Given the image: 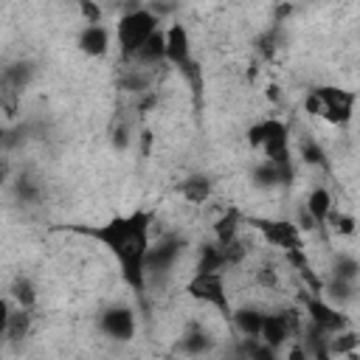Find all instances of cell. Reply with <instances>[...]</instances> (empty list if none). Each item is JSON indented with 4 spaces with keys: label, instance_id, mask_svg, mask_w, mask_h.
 Instances as JSON below:
<instances>
[{
    "label": "cell",
    "instance_id": "6da1fadb",
    "mask_svg": "<svg viewBox=\"0 0 360 360\" xmlns=\"http://www.w3.org/2000/svg\"><path fill=\"white\" fill-rule=\"evenodd\" d=\"M152 225H155V211L135 208L129 214H118L98 225H65L62 231H70V233L98 242L115 259L124 284L141 295V292H146L143 262H146V250L152 245Z\"/></svg>",
    "mask_w": 360,
    "mask_h": 360
},
{
    "label": "cell",
    "instance_id": "7a4b0ae2",
    "mask_svg": "<svg viewBox=\"0 0 360 360\" xmlns=\"http://www.w3.org/2000/svg\"><path fill=\"white\" fill-rule=\"evenodd\" d=\"M248 146L262 152V160L278 166L281 172L295 177V158H292V146H290V127L287 121L270 115L262 121H253L248 127Z\"/></svg>",
    "mask_w": 360,
    "mask_h": 360
},
{
    "label": "cell",
    "instance_id": "3957f363",
    "mask_svg": "<svg viewBox=\"0 0 360 360\" xmlns=\"http://www.w3.org/2000/svg\"><path fill=\"white\" fill-rule=\"evenodd\" d=\"M163 42H166V65H172L188 84L191 96H194V107H200L202 98V68L194 59V45H191V34L186 28V22L174 20L163 28Z\"/></svg>",
    "mask_w": 360,
    "mask_h": 360
},
{
    "label": "cell",
    "instance_id": "277c9868",
    "mask_svg": "<svg viewBox=\"0 0 360 360\" xmlns=\"http://www.w3.org/2000/svg\"><path fill=\"white\" fill-rule=\"evenodd\" d=\"M158 28H163V25H160V17H158L149 6H127V11L118 17L115 34H112L121 59H124V62H132V56L141 51V45H143Z\"/></svg>",
    "mask_w": 360,
    "mask_h": 360
},
{
    "label": "cell",
    "instance_id": "5b68a950",
    "mask_svg": "<svg viewBox=\"0 0 360 360\" xmlns=\"http://www.w3.org/2000/svg\"><path fill=\"white\" fill-rule=\"evenodd\" d=\"M245 225L253 228L264 245L287 253V250H298L307 248L304 245V233L298 231L295 219H284V217H250L245 214Z\"/></svg>",
    "mask_w": 360,
    "mask_h": 360
},
{
    "label": "cell",
    "instance_id": "8992f818",
    "mask_svg": "<svg viewBox=\"0 0 360 360\" xmlns=\"http://www.w3.org/2000/svg\"><path fill=\"white\" fill-rule=\"evenodd\" d=\"M304 326V315L295 307H284V309H267L262 329H259V340L267 343L270 349H284L290 340H295L301 335Z\"/></svg>",
    "mask_w": 360,
    "mask_h": 360
},
{
    "label": "cell",
    "instance_id": "52a82bcc",
    "mask_svg": "<svg viewBox=\"0 0 360 360\" xmlns=\"http://www.w3.org/2000/svg\"><path fill=\"white\" fill-rule=\"evenodd\" d=\"M309 93L318 98L321 104V121L332 124V127H346L354 115V104H357V93L338 87V84H315L309 87Z\"/></svg>",
    "mask_w": 360,
    "mask_h": 360
},
{
    "label": "cell",
    "instance_id": "ba28073f",
    "mask_svg": "<svg viewBox=\"0 0 360 360\" xmlns=\"http://www.w3.org/2000/svg\"><path fill=\"white\" fill-rule=\"evenodd\" d=\"M186 295L217 309L222 318H231L233 312L225 287V273H191V278L186 281Z\"/></svg>",
    "mask_w": 360,
    "mask_h": 360
},
{
    "label": "cell",
    "instance_id": "9c48e42d",
    "mask_svg": "<svg viewBox=\"0 0 360 360\" xmlns=\"http://www.w3.org/2000/svg\"><path fill=\"white\" fill-rule=\"evenodd\" d=\"M301 315H304V323H307V326L323 332L326 338H332V335H338V332H343V329L352 326V321L346 318V312H343L340 307L329 304V301L321 298V295H307Z\"/></svg>",
    "mask_w": 360,
    "mask_h": 360
},
{
    "label": "cell",
    "instance_id": "30bf717a",
    "mask_svg": "<svg viewBox=\"0 0 360 360\" xmlns=\"http://www.w3.org/2000/svg\"><path fill=\"white\" fill-rule=\"evenodd\" d=\"M183 250H186V239H180V236H163V239L152 242L146 250V262H143L146 281L149 278H166L174 270V264L180 262Z\"/></svg>",
    "mask_w": 360,
    "mask_h": 360
},
{
    "label": "cell",
    "instance_id": "8fae6325",
    "mask_svg": "<svg viewBox=\"0 0 360 360\" xmlns=\"http://www.w3.org/2000/svg\"><path fill=\"white\" fill-rule=\"evenodd\" d=\"M98 332L115 343H129L138 332V315L127 304H112L98 312Z\"/></svg>",
    "mask_w": 360,
    "mask_h": 360
},
{
    "label": "cell",
    "instance_id": "7c38bea8",
    "mask_svg": "<svg viewBox=\"0 0 360 360\" xmlns=\"http://www.w3.org/2000/svg\"><path fill=\"white\" fill-rule=\"evenodd\" d=\"M110 45H112V34L104 22H96V25H82V31L76 34V48L79 53H84L87 59H101L110 53Z\"/></svg>",
    "mask_w": 360,
    "mask_h": 360
},
{
    "label": "cell",
    "instance_id": "4fadbf2b",
    "mask_svg": "<svg viewBox=\"0 0 360 360\" xmlns=\"http://www.w3.org/2000/svg\"><path fill=\"white\" fill-rule=\"evenodd\" d=\"M301 211L312 219L315 228H323L326 219H329V214L335 211V197H332V191H329L326 186H315V188H309V194H307Z\"/></svg>",
    "mask_w": 360,
    "mask_h": 360
},
{
    "label": "cell",
    "instance_id": "5bb4252c",
    "mask_svg": "<svg viewBox=\"0 0 360 360\" xmlns=\"http://www.w3.org/2000/svg\"><path fill=\"white\" fill-rule=\"evenodd\" d=\"M242 225H245V214H242L236 205L225 208V211L214 219V245L225 248V245H231L233 239H239V236H242Z\"/></svg>",
    "mask_w": 360,
    "mask_h": 360
},
{
    "label": "cell",
    "instance_id": "9a60e30c",
    "mask_svg": "<svg viewBox=\"0 0 360 360\" xmlns=\"http://www.w3.org/2000/svg\"><path fill=\"white\" fill-rule=\"evenodd\" d=\"M292 180H295L292 174L281 172L278 166H273V163H267V160H259V163H253V169H250V183H253L256 188H262V191L284 188V186H290Z\"/></svg>",
    "mask_w": 360,
    "mask_h": 360
},
{
    "label": "cell",
    "instance_id": "2e32d148",
    "mask_svg": "<svg viewBox=\"0 0 360 360\" xmlns=\"http://www.w3.org/2000/svg\"><path fill=\"white\" fill-rule=\"evenodd\" d=\"M177 194L188 202V205H202L211 200L214 194V180L208 174H188L177 183Z\"/></svg>",
    "mask_w": 360,
    "mask_h": 360
},
{
    "label": "cell",
    "instance_id": "e0dca14e",
    "mask_svg": "<svg viewBox=\"0 0 360 360\" xmlns=\"http://www.w3.org/2000/svg\"><path fill=\"white\" fill-rule=\"evenodd\" d=\"M177 349H180L186 357H205V354H211V349H214V338H211V332L202 329V326H188V329L180 335Z\"/></svg>",
    "mask_w": 360,
    "mask_h": 360
},
{
    "label": "cell",
    "instance_id": "ac0fdd59",
    "mask_svg": "<svg viewBox=\"0 0 360 360\" xmlns=\"http://www.w3.org/2000/svg\"><path fill=\"white\" fill-rule=\"evenodd\" d=\"M166 62V42H163V28H158L143 45H141V51L132 56V65H138L141 70L143 68H158V65H163Z\"/></svg>",
    "mask_w": 360,
    "mask_h": 360
},
{
    "label": "cell",
    "instance_id": "d6986e66",
    "mask_svg": "<svg viewBox=\"0 0 360 360\" xmlns=\"http://www.w3.org/2000/svg\"><path fill=\"white\" fill-rule=\"evenodd\" d=\"M228 321L242 338H259V329H262V321H264V309H259V307H233Z\"/></svg>",
    "mask_w": 360,
    "mask_h": 360
},
{
    "label": "cell",
    "instance_id": "ffe728a7",
    "mask_svg": "<svg viewBox=\"0 0 360 360\" xmlns=\"http://www.w3.org/2000/svg\"><path fill=\"white\" fill-rule=\"evenodd\" d=\"M225 270H228V262H225L222 248H219V245H214V242L200 245L194 273H225Z\"/></svg>",
    "mask_w": 360,
    "mask_h": 360
},
{
    "label": "cell",
    "instance_id": "44dd1931",
    "mask_svg": "<svg viewBox=\"0 0 360 360\" xmlns=\"http://www.w3.org/2000/svg\"><path fill=\"white\" fill-rule=\"evenodd\" d=\"M8 301H11L17 309L34 312V307H37V287H34V281H31L28 276H17V278L11 281V287H8Z\"/></svg>",
    "mask_w": 360,
    "mask_h": 360
},
{
    "label": "cell",
    "instance_id": "7402d4cb",
    "mask_svg": "<svg viewBox=\"0 0 360 360\" xmlns=\"http://www.w3.org/2000/svg\"><path fill=\"white\" fill-rule=\"evenodd\" d=\"M31 323H34V312L28 309H11V318H8V326H6V338L3 340H11V343H20L31 335Z\"/></svg>",
    "mask_w": 360,
    "mask_h": 360
},
{
    "label": "cell",
    "instance_id": "603a6c76",
    "mask_svg": "<svg viewBox=\"0 0 360 360\" xmlns=\"http://www.w3.org/2000/svg\"><path fill=\"white\" fill-rule=\"evenodd\" d=\"M298 158L307 163V166H315V169H329V158L323 152V146L312 138V135H304L298 141Z\"/></svg>",
    "mask_w": 360,
    "mask_h": 360
},
{
    "label": "cell",
    "instance_id": "cb8c5ba5",
    "mask_svg": "<svg viewBox=\"0 0 360 360\" xmlns=\"http://www.w3.org/2000/svg\"><path fill=\"white\" fill-rule=\"evenodd\" d=\"M332 278H340V281H349V284H357L360 278V262L352 256V253H338V259L332 262Z\"/></svg>",
    "mask_w": 360,
    "mask_h": 360
},
{
    "label": "cell",
    "instance_id": "d4e9b609",
    "mask_svg": "<svg viewBox=\"0 0 360 360\" xmlns=\"http://www.w3.org/2000/svg\"><path fill=\"white\" fill-rule=\"evenodd\" d=\"M239 354H242L245 360H281V354H278L276 349H270L267 343H262L259 338H245Z\"/></svg>",
    "mask_w": 360,
    "mask_h": 360
},
{
    "label": "cell",
    "instance_id": "484cf974",
    "mask_svg": "<svg viewBox=\"0 0 360 360\" xmlns=\"http://www.w3.org/2000/svg\"><path fill=\"white\" fill-rule=\"evenodd\" d=\"M326 225H329L332 233H338V236H352V233L357 231V219H354V214H346V211H340V208H335V211L329 214Z\"/></svg>",
    "mask_w": 360,
    "mask_h": 360
},
{
    "label": "cell",
    "instance_id": "4316f807",
    "mask_svg": "<svg viewBox=\"0 0 360 360\" xmlns=\"http://www.w3.org/2000/svg\"><path fill=\"white\" fill-rule=\"evenodd\" d=\"M14 194H17L22 202H37V200H39V186H37L31 177H22V174H20V177L14 180Z\"/></svg>",
    "mask_w": 360,
    "mask_h": 360
},
{
    "label": "cell",
    "instance_id": "83f0119b",
    "mask_svg": "<svg viewBox=\"0 0 360 360\" xmlns=\"http://www.w3.org/2000/svg\"><path fill=\"white\" fill-rule=\"evenodd\" d=\"M76 11L82 14L84 25H96V22H101V17H104V8H101L98 3H93V0H82V3L76 6Z\"/></svg>",
    "mask_w": 360,
    "mask_h": 360
},
{
    "label": "cell",
    "instance_id": "f1b7e54d",
    "mask_svg": "<svg viewBox=\"0 0 360 360\" xmlns=\"http://www.w3.org/2000/svg\"><path fill=\"white\" fill-rule=\"evenodd\" d=\"M281 360H312V354H309V349L295 338V340H290L287 346H284V357Z\"/></svg>",
    "mask_w": 360,
    "mask_h": 360
},
{
    "label": "cell",
    "instance_id": "f546056e",
    "mask_svg": "<svg viewBox=\"0 0 360 360\" xmlns=\"http://www.w3.org/2000/svg\"><path fill=\"white\" fill-rule=\"evenodd\" d=\"M11 309H14V304L8 301V295H3V292H0V340L6 338V326H8Z\"/></svg>",
    "mask_w": 360,
    "mask_h": 360
},
{
    "label": "cell",
    "instance_id": "4dcf8cb0",
    "mask_svg": "<svg viewBox=\"0 0 360 360\" xmlns=\"http://www.w3.org/2000/svg\"><path fill=\"white\" fill-rule=\"evenodd\" d=\"M8 180H11V160H8L6 152H0V188H3Z\"/></svg>",
    "mask_w": 360,
    "mask_h": 360
},
{
    "label": "cell",
    "instance_id": "1f68e13d",
    "mask_svg": "<svg viewBox=\"0 0 360 360\" xmlns=\"http://www.w3.org/2000/svg\"><path fill=\"white\" fill-rule=\"evenodd\" d=\"M276 270L273 267H262L259 270V284H264V287H276Z\"/></svg>",
    "mask_w": 360,
    "mask_h": 360
},
{
    "label": "cell",
    "instance_id": "d6a6232c",
    "mask_svg": "<svg viewBox=\"0 0 360 360\" xmlns=\"http://www.w3.org/2000/svg\"><path fill=\"white\" fill-rule=\"evenodd\" d=\"M264 96H267V101L278 104V101H281V87H278V84H267V87H264Z\"/></svg>",
    "mask_w": 360,
    "mask_h": 360
},
{
    "label": "cell",
    "instance_id": "836d02e7",
    "mask_svg": "<svg viewBox=\"0 0 360 360\" xmlns=\"http://www.w3.org/2000/svg\"><path fill=\"white\" fill-rule=\"evenodd\" d=\"M312 360H338V357H332L329 352H318V354H312Z\"/></svg>",
    "mask_w": 360,
    "mask_h": 360
},
{
    "label": "cell",
    "instance_id": "e575fe53",
    "mask_svg": "<svg viewBox=\"0 0 360 360\" xmlns=\"http://www.w3.org/2000/svg\"><path fill=\"white\" fill-rule=\"evenodd\" d=\"M219 360H245L242 354H231V357H219Z\"/></svg>",
    "mask_w": 360,
    "mask_h": 360
}]
</instances>
